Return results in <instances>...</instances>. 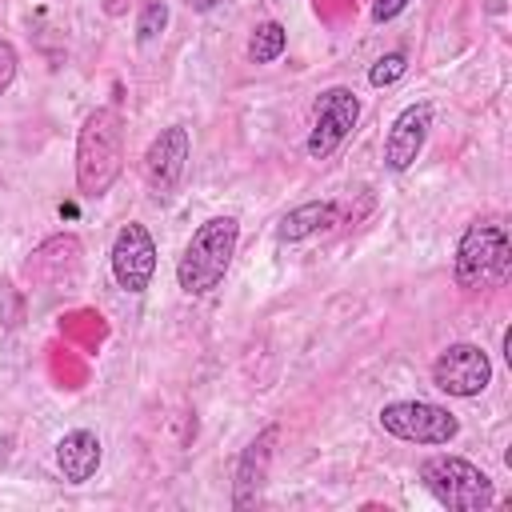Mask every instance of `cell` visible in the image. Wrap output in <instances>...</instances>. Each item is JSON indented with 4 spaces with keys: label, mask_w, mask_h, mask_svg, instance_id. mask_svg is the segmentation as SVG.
<instances>
[{
    "label": "cell",
    "mask_w": 512,
    "mask_h": 512,
    "mask_svg": "<svg viewBox=\"0 0 512 512\" xmlns=\"http://www.w3.org/2000/svg\"><path fill=\"white\" fill-rule=\"evenodd\" d=\"M124 172V116L116 108H92L76 132V188L100 200Z\"/></svg>",
    "instance_id": "cell-1"
},
{
    "label": "cell",
    "mask_w": 512,
    "mask_h": 512,
    "mask_svg": "<svg viewBox=\"0 0 512 512\" xmlns=\"http://www.w3.org/2000/svg\"><path fill=\"white\" fill-rule=\"evenodd\" d=\"M240 244V220L236 216H208L192 240L184 244L180 260H176V284L188 296H208L212 288H220V280L232 268Z\"/></svg>",
    "instance_id": "cell-2"
},
{
    "label": "cell",
    "mask_w": 512,
    "mask_h": 512,
    "mask_svg": "<svg viewBox=\"0 0 512 512\" xmlns=\"http://www.w3.org/2000/svg\"><path fill=\"white\" fill-rule=\"evenodd\" d=\"M512 268V244H508V232L492 220H472L464 228V236L456 240V260H452V276H456V288L464 292H480V288H492L508 276Z\"/></svg>",
    "instance_id": "cell-3"
},
{
    "label": "cell",
    "mask_w": 512,
    "mask_h": 512,
    "mask_svg": "<svg viewBox=\"0 0 512 512\" xmlns=\"http://www.w3.org/2000/svg\"><path fill=\"white\" fill-rule=\"evenodd\" d=\"M420 480L436 496V504H444L448 512H484L496 500L488 472L464 456H448V452L428 456L420 464Z\"/></svg>",
    "instance_id": "cell-4"
},
{
    "label": "cell",
    "mask_w": 512,
    "mask_h": 512,
    "mask_svg": "<svg viewBox=\"0 0 512 512\" xmlns=\"http://www.w3.org/2000/svg\"><path fill=\"white\" fill-rule=\"evenodd\" d=\"M380 428L408 444H452L460 432V420L444 404L428 400H392L380 408Z\"/></svg>",
    "instance_id": "cell-5"
},
{
    "label": "cell",
    "mask_w": 512,
    "mask_h": 512,
    "mask_svg": "<svg viewBox=\"0 0 512 512\" xmlns=\"http://www.w3.org/2000/svg\"><path fill=\"white\" fill-rule=\"evenodd\" d=\"M360 120V96L344 84H332L316 96V116H312V132L304 140V152L312 160H328L356 128Z\"/></svg>",
    "instance_id": "cell-6"
},
{
    "label": "cell",
    "mask_w": 512,
    "mask_h": 512,
    "mask_svg": "<svg viewBox=\"0 0 512 512\" xmlns=\"http://www.w3.org/2000/svg\"><path fill=\"white\" fill-rule=\"evenodd\" d=\"M432 384L444 392V396H456V400H472L480 396L488 384H492V360L480 344H448L436 360H432Z\"/></svg>",
    "instance_id": "cell-7"
},
{
    "label": "cell",
    "mask_w": 512,
    "mask_h": 512,
    "mask_svg": "<svg viewBox=\"0 0 512 512\" xmlns=\"http://www.w3.org/2000/svg\"><path fill=\"white\" fill-rule=\"evenodd\" d=\"M188 156H192V136H188V128L184 124H168V128H160V136L148 144V152H144V184H148V192L156 196V200H168L176 188H180V180H184V172H188Z\"/></svg>",
    "instance_id": "cell-8"
},
{
    "label": "cell",
    "mask_w": 512,
    "mask_h": 512,
    "mask_svg": "<svg viewBox=\"0 0 512 512\" xmlns=\"http://www.w3.org/2000/svg\"><path fill=\"white\" fill-rule=\"evenodd\" d=\"M108 264H112V276L124 292H144L152 284V272H156V240L144 224L128 220L116 240H112V252H108Z\"/></svg>",
    "instance_id": "cell-9"
},
{
    "label": "cell",
    "mask_w": 512,
    "mask_h": 512,
    "mask_svg": "<svg viewBox=\"0 0 512 512\" xmlns=\"http://www.w3.org/2000/svg\"><path fill=\"white\" fill-rule=\"evenodd\" d=\"M276 436H280V428L268 424L244 444V452L236 460V472H232V508L236 512L260 504L264 484H268V468H272V452H276Z\"/></svg>",
    "instance_id": "cell-10"
},
{
    "label": "cell",
    "mask_w": 512,
    "mask_h": 512,
    "mask_svg": "<svg viewBox=\"0 0 512 512\" xmlns=\"http://www.w3.org/2000/svg\"><path fill=\"white\" fill-rule=\"evenodd\" d=\"M428 128H432V104H428V100L408 104V108L388 124V136H384V164H388L392 172H408V168L416 164V156L424 152Z\"/></svg>",
    "instance_id": "cell-11"
},
{
    "label": "cell",
    "mask_w": 512,
    "mask_h": 512,
    "mask_svg": "<svg viewBox=\"0 0 512 512\" xmlns=\"http://www.w3.org/2000/svg\"><path fill=\"white\" fill-rule=\"evenodd\" d=\"M100 460H104L100 436L88 432V428H72V432H64L60 444H56V464H60V472H64L68 484H88V480L96 476Z\"/></svg>",
    "instance_id": "cell-12"
},
{
    "label": "cell",
    "mask_w": 512,
    "mask_h": 512,
    "mask_svg": "<svg viewBox=\"0 0 512 512\" xmlns=\"http://www.w3.org/2000/svg\"><path fill=\"white\" fill-rule=\"evenodd\" d=\"M336 200H308V204H296L292 212L280 216L276 224V240L284 244H296V240H308L316 232H324L328 224H336Z\"/></svg>",
    "instance_id": "cell-13"
},
{
    "label": "cell",
    "mask_w": 512,
    "mask_h": 512,
    "mask_svg": "<svg viewBox=\"0 0 512 512\" xmlns=\"http://www.w3.org/2000/svg\"><path fill=\"white\" fill-rule=\"evenodd\" d=\"M284 48H288V32H284L280 20H264L248 36V60L252 64H272V60L284 56Z\"/></svg>",
    "instance_id": "cell-14"
},
{
    "label": "cell",
    "mask_w": 512,
    "mask_h": 512,
    "mask_svg": "<svg viewBox=\"0 0 512 512\" xmlns=\"http://www.w3.org/2000/svg\"><path fill=\"white\" fill-rule=\"evenodd\" d=\"M164 24H168V4L164 0H148L140 8V16H136V40L140 44H152L164 32Z\"/></svg>",
    "instance_id": "cell-15"
},
{
    "label": "cell",
    "mask_w": 512,
    "mask_h": 512,
    "mask_svg": "<svg viewBox=\"0 0 512 512\" xmlns=\"http://www.w3.org/2000/svg\"><path fill=\"white\" fill-rule=\"evenodd\" d=\"M404 72H408V56L396 48V52H384V56L368 68V84H372V88H388V84H396Z\"/></svg>",
    "instance_id": "cell-16"
},
{
    "label": "cell",
    "mask_w": 512,
    "mask_h": 512,
    "mask_svg": "<svg viewBox=\"0 0 512 512\" xmlns=\"http://www.w3.org/2000/svg\"><path fill=\"white\" fill-rule=\"evenodd\" d=\"M0 320L8 328H16L24 320V300H20V292L12 284H0Z\"/></svg>",
    "instance_id": "cell-17"
},
{
    "label": "cell",
    "mask_w": 512,
    "mask_h": 512,
    "mask_svg": "<svg viewBox=\"0 0 512 512\" xmlns=\"http://www.w3.org/2000/svg\"><path fill=\"white\" fill-rule=\"evenodd\" d=\"M16 68H20L16 44H12V40H0V96L12 88V80H16Z\"/></svg>",
    "instance_id": "cell-18"
},
{
    "label": "cell",
    "mask_w": 512,
    "mask_h": 512,
    "mask_svg": "<svg viewBox=\"0 0 512 512\" xmlns=\"http://www.w3.org/2000/svg\"><path fill=\"white\" fill-rule=\"evenodd\" d=\"M404 8H408V0H372V20H376V24L396 20Z\"/></svg>",
    "instance_id": "cell-19"
},
{
    "label": "cell",
    "mask_w": 512,
    "mask_h": 512,
    "mask_svg": "<svg viewBox=\"0 0 512 512\" xmlns=\"http://www.w3.org/2000/svg\"><path fill=\"white\" fill-rule=\"evenodd\" d=\"M184 4H188L192 12H212V8L220 4V0H184Z\"/></svg>",
    "instance_id": "cell-20"
},
{
    "label": "cell",
    "mask_w": 512,
    "mask_h": 512,
    "mask_svg": "<svg viewBox=\"0 0 512 512\" xmlns=\"http://www.w3.org/2000/svg\"><path fill=\"white\" fill-rule=\"evenodd\" d=\"M504 360L512 364V328H504Z\"/></svg>",
    "instance_id": "cell-21"
}]
</instances>
